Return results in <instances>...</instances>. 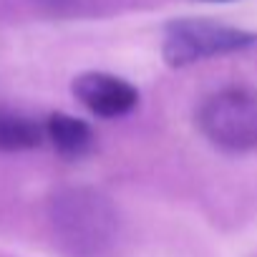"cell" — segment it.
I'll return each mask as SVG.
<instances>
[{
    "label": "cell",
    "instance_id": "1",
    "mask_svg": "<svg viewBox=\"0 0 257 257\" xmlns=\"http://www.w3.org/2000/svg\"><path fill=\"white\" fill-rule=\"evenodd\" d=\"M254 43L257 33L224 26L209 18H179L167 23L164 28L162 56L172 68H184L197 61L252 48Z\"/></svg>",
    "mask_w": 257,
    "mask_h": 257
},
{
    "label": "cell",
    "instance_id": "2",
    "mask_svg": "<svg viewBox=\"0 0 257 257\" xmlns=\"http://www.w3.org/2000/svg\"><path fill=\"white\" fill-rule=\"evenodd\" d=\"M199 132L222 152H257V93L224 88L204 98L197 111Z\"/></svg>",
    "mask_w": 257,
    "mask_h": 257
},
{
    "label": "cell",
    "instance_id": "3",
    "mask_svg": "<svg viewBox=\"0 0 257 257\" xmlns=\"http://www.w3.org/2000/svg\"><path fill=\"white\" fill-rule=\"evenodd\" d=\"M73 96L96 116L101 118H118L132 113L139 103V91L113 76V73H103V71H88L76 76L73 81Z\"/></svg>",
    "mask_w": 257,
    "mask_h": 257
},
{
    "label": "cell",
    "instance_id": "4",
    "mask_svg": "<svg viewBox=\"0 0 257 257\" xmlns=\"http://www.w3.org/2000/svg\"><path fill=\"white\" fill-rule=\"evenodd\" d=\"M43 134H46V142L66 159L86 157L96 142L93 128L86 121L71 113H63V111H56L43 121Z\"/></svg>",
    "mask_w": 257,
    "mask_h": 257
},
{
    "label": "cell",
    "instance_id": "5",
    "mask_svg": "<svg viewBox=\"0 0 257 257\" xmlns=\"http://www.w3.org/2000/svg\"><path fill=\"white\" fill-rule=\"evenodd\" d=\"M43 142V123L16 111H0V152H31Z\"/></svg>",
    "mask_w": 257,
    "mask_h": 257
},
{
    "label": "cell",
    "instance_id": "6",
    "mask_svg": "<svg viewBox=\"0 0 257 257\" xmlns=\"http://www.w3.org/2000/svg\"><path fill=\"white\" fill-rule=\"evenodd\" d=\"M209 3H227V0H209Z\"/></svg>",
    "mask_w": 257,
    "mask_h": 257
}]
</instances>
